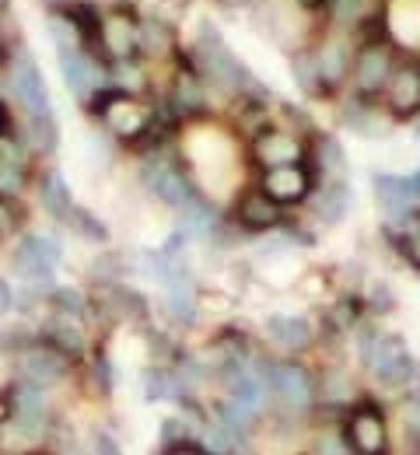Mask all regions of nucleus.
<instances>
[{"instance_id": "nucleus-18", "label": "nucleus", "mask_w": 420, "mask_h": 455, "mask_svg": "<svg viewBox=\"0 0 420 455\" xmlns=\"http://www.w3.org/2000/svg\"><path fill=\"white\" fill-rule=\"evenodd\" d=\"M169 106L179 119H196V116L207 113V92H203V77L196 67H182L172 81V92H169Z\"/></svg>"}, {"instance_id": "nucleus-8", "label": "nucleus", "mask_w": 420, "mask_h": 455, "mask_svg": "<svg viewBox=\"0 0 420 455\" xmlns=\"http://www.w3.org/2000/svg\"><path fill=\"white\" fill-rule=\"evenodd\" d=\"M385 109L396 119H410L420 113V57L396 60L389 84H385Z\"/></svg>"}, {"instance_id": "nucleus-5", "label": "nucleus", "mask_w": 420, "mask_h": 455, "mask_svg": "<svg viewBox=\"0 0 420 455\" xmlns=\"http://www.w3.org/2000/svg\"><path fill=\"white\" fill-rule=\"evenodd\" d=\"M60 259H63V249L53 235L32 231V235H25V238L14 245V270H18L25 281H32V284H50Z\"/></svg>"}, {"instance_id": "nucleus-35", "label": "nucleus", "mask_w": 420, "mask_h": 455, "mask_svg": "<svg viewBox=\"0 0 420 455\" xmlns=\"http://www.w3.org/2000/svg\"><path fill=\"white\" fill-rule=\"evenodd\" d=\"M361 308H364V301H361L358 294H351V298H340V301H337V305L326 312V323H329V330H333V333H351V330L358 326Z\"/></svg>"}, {"instance_id": "nucleus-27", "label": "nucleus", "mask_w": 420, "mask_h": 455, "mask_svg": "<svg viewBox=\"0 0 420 455\" xmlns=\"http://www.w3.org/2000/svg\"><path fill=\"white\" fill-rule=\"evenodd\" d=\"M179 228L186 238H200V235H210V228H214V207L210 204H203L200 196H193V200H186L179 207Z\"/></svg>"}, {"instance_id": "nucleus-51", "label": "nucleus", "mask_w": 420, "mask_h": 455, "mask_svg": "<svg viewBox=\"0 0 420 455\" xmlns=\"http://www.w3.org/2000/svg\"><path fill=\"white\" fill-rule=\"evenodd\" d=\"M301 7H308V11H315V7H322V4H326V0H298Z\"/></svg>"}, {"instance_id": "nucleus-29", "label": "nucleus", "mask_w": 420, "mask_h": 455, "mask_svg": "<svg viewBox=\"0 0 420 455\" xmlns=\"http://www.w3.org/2000/svg\"><path fill=\"white\" fill-rule=\"evenodd\" d=\"M291 67H295V81H298V88L305 95H312V99L329 95V84H326V77H322V70L315 63V53H298Z\"/></svg>"}, {"instance_id": "nucleus-23", "label": "nucleus", "mask_w": 420, "mask_h": 455, "mask_svg": "<svg viewBox=\"0 0 420 455\" xmlns=\"http://www.w3.org/2000/svg\"><path fill=\"white\" fill-rule=\"evenodd\" d=\"M256 420H259V410L256 406H249V403H239V399H225L221 406H218V424L221 427H228L235 438H249L252 435V427H256Z\"/></svg>"}, {"instance_id": "nucleus-28", "label": "nucleus", "mask_w": 420, "mask_h": 455, "mask_svg": "<svg viewBox=\"0 0 420 455\" xmlns=\"http://www.w3.org/2000/svg\"><path fill=\"white\" fill-rule=\"evenodd\" d=\"M39 200H43V207H46L53 218L67 221V214H70L74 200H70V189H67V182H63L60 172H50V175H43V186H39Z\"/></svg>"}, {"instance_id": "nucleus-7", "label": "nucleus", "mask_w": 420, "mask_h": 455, "mask_svg": "<svg viewBox=\"0 0 420 455\" xmlns=\"http://www.w3.org/2000/svg\"><path fill=\"white\" fill-rule=\"evenodd\" d=\"M396 67V53L385 43H361V50L354 53V63H351V74H354V84L364 99H375L385 92L389 84V74Z\"/></svg>"}, {"instance_id": "nucleus-10", "label": "nucleus", "mask_w": 420, "mask_h": 455, "mask_svg": "<svg viewBox=\"0 0 420 455\" xmlns=\"http://www.w3.org/2000/svg\"><path fill=\"white\" fill-rule=\"evenodd\" d=\"M375 196L382 200V207L396 218V221H410L417 218L420 207V172L414 175H375Z\"/></svg>"}, {"instance_id": "nucleus-54", "label": "nucleus", "mask_w": 420, "mask_h": 455, "mask_svg": "<svg viewBox=\"0 0 420 455\" xmlns=\"http://www.w3.org/2000/svg\"><path fill=\"white\" fill-rule=\"evenodd\" d=\"M0 60H4V43H0Z\"/></svg>"}, {"instance_id": "nucleus-47", "label": "nucleus", "mask_w": 420, "mask_h": 455, "mask_svg": "<svg viewBox=\"0 0 420 455\" xmlns=\"http://www.w3.org/2000/svg\"><path fill=\"white\" fill-rule=\"evenodd\" d=\"M182 438H193V435H189V424H186L182 417H169V420L162 424V442L169 445V442H182Z\"/></svg>"}, {"instance_id": "nucleus-41", "label": "nucleus", "mask_w": 420, "mask_h": 455, "mask_svg": "<svg viewBox=\"0 0 420 455\" xmlns=\"http://www.w3.org/2000/svg\"><path fill=\"white\" fill-rule=\"evenodd\" d=\"M203 445H207V452H242V449H245V442L235 438V435H232L228 427H221V424H214V427L207 431Z\"/></svg>"}, {"instance_id": "nucleus-14", "label": "nucleus", "mask_w": 420, "mask_h": 455, "mask_svg": "<svg viewBox=\"0 0 420 455\" xmlns=\"http://www.w3.org/2000/svg\"><path fill=\"white\" fill-rule=\"evenodd\" d=\"M144 182H147V189H151L158 200H165L169 207H182L186 200L196 196L189 175H186L179 165H172V162H155V158H151V162L144 165Z\"/></svg>"}, {"instance_id": "nucleus-20", "label": "nucleus", "mask_w": 420, "mask_h": 455, "mask_svg": "<svg viewBox=\"0 0 420 455\" xmlns=\"http://www.w3.org/2000/svg\"><path fill=\"white\" fill-rule=\"evenodd\" d=\"M312 207H315V218H322L326 225H340L344 214L351 211V186H347V179H326L322 189L315 193Z\"/></svg>"}, {"instance_id": "nucleus-21", "label": "nucleus", "mask_w": 420, "mask_h": 455, "mask_svg": "<svg viewBox=\"0 0 420 455\" xmlns=\"http://www.w3.org/2000/svg\"><path fill=\"white\" fill-rule=\"evenodd\" d=\"M266 337L277 343V347L298 354V350L312 347V326L301 315H270L266 319Z\"/></svg>"}, {"instance_id": "nucleus-22", "label": "nucleus", "mask_w": 420, "mask_h": 455, "mask_svg": "<svg viewBox=\"0 0 420 455\" xmlns=\"http://www.w3.org/2000/svg\"><path fill=\"white\" fill-rule=\"evenodd\" d=\"M315 63H319L326 84L333 88V84H340V81L351 74V63H354V60H351L347 43H340V39H326V43L315 50Z\"/></svg>"}, {"instance_id": "nucleus-50", "label": "nucleus", "mask_w": 420, "mask_h": 455, "mask_svg": "<svg viewBox=\"0 0 420 455\" xmlns=\"http://www.w3.org/2000/svg\"><path fill=\"white\" fill-rule=\"evenodd\" d=\"M0 133H11V113L4 106V99H0Z\"/></svg>"}, {"instance_id": "nucleus-42", "label": "nucleus", "mask_w": 420, "mask_h": 455, "mask_svg": "<svg viewBox=\"0 0 420 455\" xmlns=\"http://www.w3.org/2000/svg\"><path fill=\"white\" fill-rule=\"evenodd\" d=\"M53 308L60 312V315H70V319H81L84 315V298L74 291V287H60V291H53Z\"/></svg>"}, {"instance_id": "nucleus-55", "label": "nucleus", "mask_w": 420, "mask_h": 455, "mask_svg": "<svg viewBox=\"0 0 420 455\" xmlns=\"http://www.w3.org/2000/svg\"><path fill=\"white\" fill-rule=\"evenodd\" d=\"M0 99H4V84H0Z\"/></svg>"}, {"instance_id": "nucleus-15", "label": "nucleus", "mask_w": 420, "mask_h": 455, "mask_svg": "<svg viewBox=\"0 0 420 455\" xmlns=\"http://www.w3.org/2000/svg\"><path fill=\"white\" fill-rule=\"evenodd\" d=\"M305 155H308V148L301 144V137L288 133V130H256V137H252V158L263 169L301 162Z\"/></svg>"}, {"instance_id": "nucleus-1", "label": "nucleus", "mask_w": 420, "mask_h": 455, "mask_svg": "<svg viewBox=\"0 0 420 455\" xmlns=\"http://www.w3.org/2000/svg\"><path fill=\"white\" fill-rule=\"evenodd\" d=\"M196 57H200V67H203V74L210 77L214 88H221L228 95H235V92L239 95H259V84L252 81L249 67L228 50V43L221 39V32L210 21H203L200 32H196Z\"/></svg>"}, {"instance_id": "nucleus-38", "label": "nucleus", "mask_w": 420, "mask_h": 455, "mask_svg": "<svg viewBox=\"0 0 420 455\" xmlns=\"http://www.w3.org/2000/svg\"><path fill=\"white\" fill-rule=\"evenodd\" d=\"M67 225L74 228L77 235L91 238V242H109V228L102 225V221H99L95 214L81 211V207H70V214H67Z\"/></svg>"}, {"instance_id": "nucleus-3", "label": "nucleus", "mask_w": 420, "mask_h": 455, "mask_svg": "<svg viewBox=\"0 0 420 455\" xmlns=\"http://www.w3.org/2000/svg\"><path fill=\"white\" fill-rule=\"evenodd\" d=\"M368 368H371V375H375L385 389H403V386H410V379L417 375V364H414V357H410V347H407L403 337H396V333H378L375 350H371V357H368Z\"/></svg>"}, {"instance_id": "nucleus-33", "label": "nucleus", "mask_w": 420, "mask_h": 455, "mask_svg": "<svg viewBox=\"0 0 420 455\" xmlns=\"http://www.w3.org/2000/svg\"><path fill=\"white\" fill-rule=\"evenodd\" d=\"M113 81L109 84H116L120 92H126V95H137V92H144L147 88V77H144V67L137 63V57L130 60H113Z\"/></svg>"}, {"instance_id": "nucleus-30", "label": "nucleus", "mask_w": 420, "mask_h": 455, "mask_svg": "<svg viewBox=\"0 0 420 455\" xmlns=\"http://www.w3.org/2000/svg\"><path fill=\"white\" fill-rule=\"evenodd\" d=\"M43 340L60 347L63 354H70V357H77V354L84 350V333H81L77 323H70V315H60L57 323H50L46 333H43Z\"/></svg>"}, {"instance_id": "nucleus-17", "label": "nucleus", "mask_w": 420, "mask_h": 455, "mask_svg": "<svg viewBox=\"0 0 420 455\" xmlns=\"http://www.w3.org/2000/svg\"><path fill=\"white\" fill-rule=\"evenodd\" d=\"M60 74L67 81V88L77 95V99H88L91 92H99L106 84V67L91 57L88 50H70L60 53Z\"/></svg>"}, {"instance_id": "nucleus-16", "label": "nucleus", "mask_w": 420, "mask_h": 455, "mask_svg": "<svg viewBox=\"0 0 420 455\" xmlns=\"http://www.w3.org/2000/svg\"><path fill=\"white\" fill-rule=\"evenodd\" d=\"M284 211H288V207H281L273 196H266V193L256 186V189H249L239 200L235 221H239L245 231H273V228H284V221H288Z\"/></svg>"}, {"instance_id": "nucleus-40", "label": "nucleus", "mask_w": 420, "mask_h": 455, "mask_svg": "<svg viewBox=\"0 0 420 455\" xmlns=\"http://www.w3.org/2000/svg\"><path fill=\"white\" fill-rule=\"evenodd\" d=\"M25 182H28V165L0 158V196H18L25 189Z\"/></svg>"}, {"instance_id": "nucleus-6", "label": "nucleus", "mask_w": 420, "mask_h": 455, "mask_svg": "<svg viewBox=\"0 0 420 455\" xmlns=\"http://www.w3.org/2000/svg\"><path fill=\"white\" fill-rule=\"evenodd\" d=\"M7 84H11L14 99L25 106L28 116L53 113L50 92H46V81H43V70H39V63L32 60V53L25 46H18L14 57H11V77H7Z\"/></svg>"}, {"instance_id": "nucleus-4", "label": "nucleus", "mask_w": 420, "mask_h": 455, "mask_svg": "<svg viewBox=\"0 0 420 455\" xmlns=\"http://www.w3.org/2000/svg\"><path fill=\"white\" fill-rule=\"evenodd\" d=\"M256 371L263 375L270 393H277V396L284 399V406H291V410H308L312 406L315 382H312L305 364H298V361H266Z\"/></svg>"}, {"instance_id": "nucleus-25", "label": "nucleus", "mask_w": 420, "mask_h": 455, "mask_svg": "<svg viewBox=\"0 0 420 455\" xmlns=\"http://www.w3.org/2000/svg\"><path fill=\"white\" fill-rule=\"evenodd\" d=\"M315 148H319V155H315V158L308 155L315 172H322L326 179H347V155H344V148H340L337 137L322 133V137L315 140Z\"/></svg>"}, {"instance_id": "nucleus-36", "label": "nucleus", "mask_w": 420, "mask_h": 455, "mask_svg": "<svg viewBox=\"0 0 420 455\" xmlns=\"http://www.w3.org/2000/svg\"><path fill=\"white\" fill-rule=\"evenodd\" d=\"M140 386H144V399H147V403H162V399H169V396H179L176 375L165 371V368H147V371L140 375Z\"/></svg>"}, {"instance_id": "nucleus-19", "label": "nucleus", "mask_w": 420, "mask_h": 455, "mask_svg": "<svg viewBox=\"0 0 420 455\" xmlns=\"http://www.w3.org/2000/svg\"><path fill=\"white\" fill-rule=\"evenodd\" d=\"M147 116H151L147 106L133 102V95H126V92H123L120 99H113V102H109V109L102 113V123H106L116 137H123V140H130V144H133V140L140 137V130H144Z\"/></svg>"}, {"instance_id": "nucleus-49", "label": "nucleus", "mask_w": 420, "mask_h": 455, "mask_svg": "<svg viewBox=\"0 0 420 455\" xmlns=\"http://www.w3.org/2000/svg\"><path fill=\"white\" fill-rule=\"evenodd\" d=\"M14 308V291H11V284L0 277V315H7Z\"/></svg>"}, {"instance_id": "nucleus-26", "label": "nucleus", "mask_w": 420, "mask_h": 455, "mask_svg": "<svg viewBox=\"0 0 420 455\" xmlns=\"http://www.w3.org/2000/svg\"><path fill=\"white\" fill-rule=\"evenodd\" d=\"M165 294H169V312L176 323H193L196 319V284H193V274L189 277H179L172 284H165Z\"/></svg>"}, {"instance_id": "nucleus-39", "label": "nucleus", "mask_w": 420, "mask_h": 455, "mask_svg": "<svg viewBox=\"0 0 420 455\" xmlns=\"http://www.w3.org/2000/svg\"><path fill=\"white\" fill-rule=\"evenodd\" d=\"M322 7H326V14L337 25H354V28L361 25V18L368 14V0H326Z\"/></svg>"}, {"instance_id": "nucleus-9", "label": "nucleus", "mask_w": 420, "mask_h": 455, "mask_svg": "<svg viewBox=\"0 0 420 455\" xmlns=\"http://www.w3.org/2000/svg\"><path fill=\"white\" fill-rule=\"evenodd\" d=\"M344 442L351 445V452L378 455L389 449V431H385V417L382 410H375L371 403H361L347 413V427H344Z\"/></svg>"}, {"instance_id": "nucleus-11", "label": "nucleus", "mask_w": 420, "mask_h": 455, "mask_svg": "<svg viewBox=\"0 0 420 455\" xmlns=\"http://www.w3.org/2000/svg\"><path fill=\"white\" fill-rule=\"evenodd\" d=\"M11 396H14V413H11V420H14L28 438H43V435L50 431V424H53V413H50V406H46V399H43V386L21 379V382L11 389Z\"/></svg>"}, {"instance_id": "nucleus-2", "label": "nucleus", "mask_w": 420, "mask_h": 455, "mask_svg": "<svg viewBox=\"0 0 420 455\" xmlns=\"http://www.w3.org/2000/svg\"><path fill=\"white\" fill-rule=\"evenodd\" d=\"M259 189L266 196H273L281 207H298L305 200H312V193H315V165H312V158L305 155L301 162L263 169Z\"/></svg>"}, {"instance_id": "nucleus-13", "label": "nucleus", "mask_w": 420, "mask_h": 455, "mask_svg": "<svg viewBox=\"0 0 420 455\" xmlns=\"http://www.w3.org/2000/svg\"><path fill=\"white\" fill-rule=\"evenodd\" d=\"M70 361L74 357L63 354L60 347H53V343H32L28 350H21V375L28 382H36V386H53L70 371Z\"/></svg>"}, {"instance_id": "nucleus-24", "label": "nucleus", "mask_w": 420, "mask_h": 455, "mask_svg": "<svg viewBox=\"0 0 420 455\" xmlns=\"http://www.w3.org/2000/svg\"><path fill=\"white\" fill-rule=\"evenodd\" d=\"M176 50V28L162 18H147L140 21V53L147 57H165Z\"/></svg>"}, {"instance_id": "nucleus-53", "label": "nucleus", "mask_w": 420, "mask_h": 455, "mask_svg": "<svg viewBox=\"0 0 420 455\" xmlns=\"http://www.w3.org/2000/svg\"><path fill=\"white\" fill-rule=\"evenodd\" d=\"M7 4H11V0H0V11H7Z\"/></svg>"}, {"instance_id": "nucleus-52", "label": "nucleus", "mask_w": 420, "mask_h": 455, "mask_svg": "<svg viewBox=\"0 0 420 455\" xmlns=\"http://www.w3.org/2000/svg\"><path fill=\"white\" fill-rule=\"evenodd\" d=\"M50 4H53V7H67V4H70V0H50Z\"/></svg>"}, {"instance_id": "nucleus-48", "label": "nucleus", "mask_w": 420, "mask_h": 455, "mask_svg": "<svg viewBox=\"0 0 420 455\" xmlns=\"http://www.w3.org/2000/svg\"><path fill=\"white\" fill-rule=\"evenodd\" d=\"M21 218H14V196H0V235L14 231Z\"/></svg>"}, {"instance_id": "nucleus-32", "label": "nucleus", "mask_w": 420, "mask_h": 455, "mask_svg": "<svg viewBox=\"0 0 420 455\" xmlns=\"http://www.w3.org/2000/svg\"><path fill=\"white\" fill-rule=\"evenodd\" d=\"M50 36H53V43H57V50L60 53H70V50H84V39H81V28L74 25V18L57 7L53 14H50Z\"/></svg>"}, {"instance_id": "nucleus-44", "label": "nucleus", "mask_w": 420, "mask_h": 455, "mask_svg": "<svg viewBox=\"0 0 420 455\" xmlns=\"http://www.w3.org/2000/svg\"><path fill=\"white\" fill-rule=\"evenodd\" d=\"M91 379H95V386L102 389V396L113 393V364H109L106 354H95V357H91Z\"/></svg>"}, {"instance_id": "nucleus-31", "label": "nucleus", "mask_w": 420, "mask_h": 455, "mask_svg": "<svg viewBox=\"0 0 420 455\" xmlns=\"http://www.w3.org/2000/svg\"><path fill=\"white\" fill-rule=\"evenodd\" d=\"M28 144H32L36 151H43V155H53V151H57V144H60V126H57L53 113L28 116Z\"/></svg>"}, {"instance_id": "nucleus-43", "label": "nucleus", "mask_w": 420, "mask_h": 455, "mask_svg": "<svg viewBox=\"0 0 420 455\" xmlns=\"http://www.w3.org/2000/svg\"><path fill=\"white\" fill-rule=\"evenodd\" d=\"M32 343L36 340H32L21 326H4V330H0V350H4V354H11V350H18V354H21V350H28Z\"/></svg>"}, {"instance_id": "nucleus-45", "label": "nucleus", "mask_w": 420, "mask_h": 455, "mask_svg": "<svg viewBox=\"0 0 420 455\" xmlns=\"http://www.w3.org/2000/svg\"><path fill=\"white\" fill-rule=\"evenodd\" d=\"M116 274H120V256H113V252L91 263V277L95 281H106L109 284V281H116Z\"/></svg>"}, {"instance_id": "nucleus-12", "label": "nucleus", "mask_w": 420, "mask_h": 455, "mask_svg": "<svg viewBox=\"0 0 420 455\" xmlns=\"http://www.w3.org/2000/svg\"><path fill=\"white\" fill-rule=\"evenodd\" d=\"M99 53L102 60H130L140 53V21H133V14L113 11L102 18V39H99Z\"/></svg>"}, {"instance_id": "nucleus-46", "label": "nucleus", "mask_w": 420, "mask_h": 455, "mask_svg": "<svg viewBox=\"0 0 420 455\" xmlns=\"http://www.w3.org/2000/svg\"><path fill=\"white\" fill-rule=\"evenodd\" d=\"M403 431L420 442V396H410L403 403Z\"/></svg>"}, {"instance_id": "nucleus-34", "label": "nucleus", "mask_w": 420, "mask_h": 455, "mask_svg": "<svg viewBox=\"0 0 420 455\" xmlns=\"http://www.w3.org/2000/svg\"><path fill=\"white\" fill-rule=\"evenodd\" d=\"M109 298L113 301H102L116 319H140L144 312H147V305H144V298L137 294V291H130V287H120L113 284L109 287Z\"/></svg>"}, {"instance_id": "nucleus-37", "label": "nucleus", "mask_w": 420, "mask_h": 455, "mask_svg": "<svg viewBox=\"0 0 420 455\" xmlns=\"http://www.w3.org/2000/svg\"><path fill=\"white\" fill-rule=\"evenodd\" d=\"M351 379H347V371H340V368H333V371H322V382H319V396L322 403H329V406H344L347 399H351Z\"/></svg>"}]
</instances>
